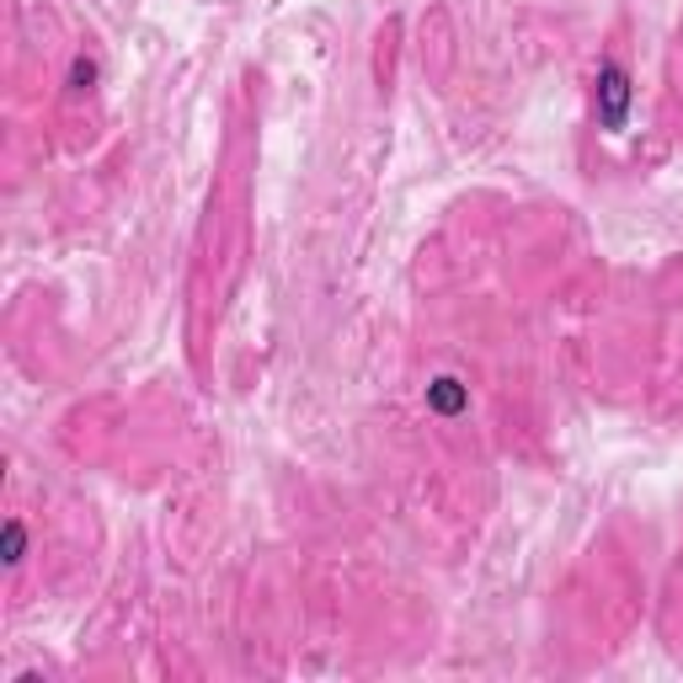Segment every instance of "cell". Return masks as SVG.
Here are the masks:
<instances>
[{
  "mask_svg": "<svg viewBox=\"0 0 683 683\" xmlns=\"http://www.w3.org/2000/svg\"><path fill=\"white\" fill-rule=\"evenodd\" d=\"M599 102H603V128H625V113H630V81L619 65H603L599 76Z\"/></svg>",
  "mask_w": 683,
  "mask_h": 683,
  "instance_id": "obj_1",
  "label": "cell"
},
{
  "mask_svg": "<svg viewBox=\"0 0 683 683\" xmlns=\"http://www.w3.org/2000/svg\"><path fill=\"white\" fill-rule=\"evenodd\" d=\"M22 550H27V539H22V523L11 519V523H5V561L16 566V561H22Z\"/></svg>",
  "mask_w": 683,
  "mask_h": 683,
  "instance_id": "obj_2",
  "label": "cell"
},
{
  "mask_svg": "<svg viewBox=\"0 0 683 683\" xmlns=\"http://www.w3.org/2000/svg\"><path fill=\"white\" fill-rule=\"evenodd\" d=\"M433 396H439L443 411H454V406H459V390H454V379H439V390H433Z\"/></svg>",
  "mask_w": 683,
  "mask_h": 683,
  "instance_id": "obj_3",
  "label": "cell"
}]
</instances>
